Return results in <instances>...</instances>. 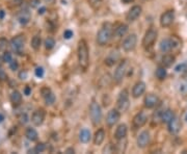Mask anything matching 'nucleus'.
Segmentation results:
<instances>
[{"mask_svg": "<svg viewBox=\"0 0 187 154\" xmlns=\"http://www.w3.org/2000/svg\"><path fill=\"white\" fill-rule=\"evenodd\" d=\"M78 63L82 70H86L90 66V50L85 40H80L78 43Z\"/></svg>", "mask_w": 187, "mask_h": 154, "instance_id": "1", "label": "nucleus"}, {"mask_svg": "<svg viewBox=\"0 0 187 154\" xmlns=\"http://www.w3.org/2000/svg\"><path fill=\"white\" fill-rule=\"evenodd\" d=\"M113 37V28L110 23H106L101 27L97 34V43L99 46H105Z\"/></svg>", "mask_w": 187, "mask_h": 154, "instance_id": "2", "label": "nucleus"}, {"mask_svg": "<svg viewBox=\"0 0 187 154\" xmlns=\"http://www.w3.org/2000/svg\"><path fill=\"white\" fill-rule=\"evenodd\" d=\"M181 41L179 40L177 37H172L169 38H164L161 41L159 48L162 52H169L175 49H180L181 48Z\"/></svg>", "mask_w": 187, "mask_h": 154, "instance_id": "3", "label": "nucleus"}, {"mask_svg": "<svg viewBox=\"0 0 187 154\" xmlns=\"http://www.w3.org/2000/svg\"><path fill=\"white\" fill-rule=\"evenodd\" d=\"M90 117L93 125L95 126H98L102 121V109H101L99 103L95 102V101H93L90 105Z\"/></svg>", "mask_w": 187, "mask_h": 154, "instance_id": "4", "label": "nucleus"}, {"mask_svg": "<svg viewBox=\"0 0 187 154\" xmlns=\"http://www.w3.org/2000/svg\"><path fill=\"white\" fill-rule=\"evenodd\" d=\"M117 109H119L121 112H125L129 109V107H130V101H129V93L127 90L121 91L117 100Z\"/></svg>", "mask_w": 187, "mask_h": 154, "instance_id": "5", "label": "nucleus"}, {"mask_svg": "<svg viewBox=\"0 0 187 154\" xmlns=\"http://www.w3.org/2000/svg\"><path fill=\"white\" fill-rule=\"evenodd\" d=\"M157 37H158L157 30L154 29V28H150L145 34L144 38H142V42H141L142 47L145 48V49L152 47V46L154 45V43L156 42V40H157Z\"/></svg>", "mask_w": 187, "mask_h": 154, "instance_id": "6", "label": "nucleus"}, {"mask_svg": "<svg viewBox=\"0 0 187 154\" xmlns=\"http://www.w3.org/2000/svg\"><path fill=\"white\" fill-rule=\"evenodd\" d=\"M24 45H25V37L23 34L16 35L15 38H13L10 42V46L16 53L21 54L22 51L24 49Z\"/></svg>", "mask_w": 187, "mask_h": 154, "instance_id": "7", "label": "nucleus"}, {"mask_svg": "<svg viewBox=\"0 0 187 154\" xmlns=\"http://www.w3.org/2000/svg\"><path fill=\"white\" fill-rule=\"evenodd\" d=\"M129 66V62L127 59H124L120 63V65L117 66V70L114 72V80L120 83L121 81L124 79V77L126 75V72H127V69Z\"/></svg>", "mask_w": 187, "mask_h": 154, "instance_id": "8", "label": "nucleus"}, {"mask_svg": "<svg viewBox=\"0 0 187 154\" xmlns=\"http://www.w3.org/2000/svg\"><path fill=\"white\" fill-rule=\"evenodd\" d=\"M137 45V35L135 34H129L123 42V49L126 52H131L135 49Z\"/></svg>", "mask_w": 187, "mask_h": 154, "instance_id": "9", "label": "nucleus"}, {"mask_svg": "<svg viewBox=\"0 0 187 154\" xmlns=\"http://www.w3.org/2000/svg\"><path fill=\"white\" fill-rule=\"evenodd\" d=\"M175 20V12L172 10H166L161 15L160 17V25L162 27H169L173 24Z\"/></svg>", "mask_w": 187, "mask_h": 154, "instance_id": "10", "label": "nucleus"}, {"mask_svg": "<svg viewBox=\"0 0 187 154\" xmlns=\"http://www.w3.org/2000/svg\"><path fill=\"white\" fill-rule=\"evenodd\" d=\"M121 118V111L119 109H110L107 114L106 117V124L109 126V127H112L119 122Z\"/></svg>", "mask_w": 187, "mask_h": 154, "instance_id": "11", "label": "nucleus"}, {"mask_svg": "<svg viewBox=\"0 0 187 154\" xmlns=\"http://www.w3.org/2000/svg\"><path fill=\"white\" fill-rule=\"evenodd\" d=\"M150 141H151V134L148 130H144L141 133L139 134L138 137L136 140V144H137V147L138 148H144L147 147L148 145L150 144Z\"/></svg>", "mask_w": 187, "mask_h": 154, "instance_id": "12", "label": "nucleus"}, {"mask_svg": "<svg viewBox=\"0 0 187 154\" xmlns=\"http://www.w3.org/2000/svg\"><path fill=\"white\" fill-rule=\"evenodd\" d=\"M148 122V116L144 111H139L134 116L133 120H132V124L135 128H140L145 126Z\"/></svg>", "mask_w": 187, "mask_h": 154, "instance_id": "13", "label": "nucleus"}, {"mask_svg": "<svg viewBox=\"0 0 187 154\" xmlns=\"http://www.w3.org/2000/svg\"><path fill=\"white\" fill-rule=\"evenodd\" d=\"M141 13H142L141 6H140V5H134V6H132L131 9L128 10L127 15H126V20L129 22L135 21L137 18H139Z\"/></svg>", "mask_w": 187, "mask_h": 154, "instance_id": "14", "label": "nucleus"}, {"mask_svg": "<svg viewBox=\"0 0 187 154\" xmlns=\"http://www.w3.org/2000/svg\"><path fill=\"white\" fill-rule=\"evenodd\" d=\"M44 120H45V111L44 109L40 108L34 111V114L31 116V122L34 123V125L41 126L43 124Z\"/></svg>", "mask_w": 187, "mask_h": 154, "instance_id": "15", "label": "nucleus"}, {"mask_svg": "<svg viewBox=\"0 0 187 154\" xmlns=\"http://www.w3.org/2000/svg\"><path fill=\"white\" fill-rule=\"evenodd\" d=\"M145 89H147V86L144 81H137L135 84H134L133 89H132V97L133 98H139L141 95L145 94Z\"/></svg>", "mask_w": 187, "mask_h": 154, "instance_id": "16", "label": "nucleus"}, {"mask_svg": "<svg viewBox=\"0 0 187 154\" xmlns=\"http://www.w3.org/2000/svg\"><path fill=\"white\" fill-rule=\"evenodd\" d=\"M159 103V98L155 94H148L145 95L144 99V104L147 108H154L158 105Z\"/></svg>", "mask_w": 187, "mask_h": 154, "instance_id": "17", "label": "nucleus"}, {"mask_svg": "<svg viewBox=\"0 0 187 154\" xmlns=\"http://www.w3.org/2000/svg\"><path fill=\"white\" fill-rule=\"evenodd\" d=\"M167 125H169V131L172 134H178L179 132H180L181 128H182L181 121L179 120V118H177V117L173 118Z\"/></svg>", "mask_w": 187, "mask_h": 154, "instance_id": "18", "label": "nucleus"}, {"mask_svg": "<svg viewBox=\"0 0 187 154\" xmlns=\"http://www.w3.org/2000/svg\"><path fill=\"white\" fill-rule=\"evenodd\" d=\"M119 59H120V51L117 49H114V50L109 52V54L105 59V65L108 66V67H111V66H113L119 60Z\"/></svg>", "mask_w": 187, "mask_h": 154, "instance_id": "19", "label": "nucleus"}, {"mask_svg": "<svg viewBox=\"0 0 187 154\" xmlns=\"http://www.w3.org/2000/svg\"><path fill=\"white\" fill-rule=\"evenodd\" d=\"M127 133H128L127 125L121 124V125L117 126V130H115V133H114V136H115V139H117V140L122 141V140H124L126 136H127Z\"/></svg>", "mask_w": 187, "mask_h": 154, "instance_id": "20", "label": "nucleus"}, {"mask_svg": "<svg viewBox=\"0 0 187 154\" xmlns=\"http://www.w3.org/2000/svg\"><path fill=\"white\" fill-rule=\"evenodd\" d=\"M128 25H126V24H120L117 27H115L113 29V37L117 38H123L124 35L128 32Z\"/></svg>", "mask_w": 187, "mask_h": 154, "instance_id": "21", "label": "nucleus"}, {"mask_svg": "<svg viewBox=\"0 0 187 154\" xmlns=\"http://www.w3.org/2000/svg\"><path fill=\"white\" fill-rule=\"evenodd\" d=\"M104 140H105V131H104V129H98L96 131L95 136H94V144L96 146H100L104 142Z\"/></svg>", "mask_w": 187, "mask_h": 154, "instance_id": "22", "label": "nucleus"}, {"mask_svg": "<svg viewBox=\"0 0 187 154\" xmlns=\"http://www.w3.org/2000/svg\"><path fill=\"white\" fill-rule=\"evenodd\" d=\"M90 137H92V134H90V131L89 129L86 128L81 129L80 132H79V140H80L81 143L87 144V143L90 141Z\"/></svg>", "mask_w": 187, "mask_h": 154, "instance_id": "23", "label": "nucleus"}, {"mask_svg": "<svg viewBox=\"0 0 187 154\" xmlns=\"http://www.w3.org/2000/svg\"><path fill=\"white\" fill-rule=\"evenodd\" d=\"M30 13L27 10H22V12L18 15V21L20 22V24L22 25H26L27 23L30 21Z\"/></svg>", "mask_w": 187, "mask_h": 154, "instance_id": "24", "label": "nucleus"}, {"mask_svg": "<svg viewBox=\"0 0 187 154\" xmlns=\"http://www.w3.org/2000/svg\"><path fill=\"white\" fill-rule=\"evenodd\" d=\"M25 136L27 137V140H29L30 142H35V141H38V133L34 128L29 127V128L26 129Z\"/></svg>", "mask_w": 187, "mask_h": 154, "instance_id": "25", "label": "nucleus"}, {"mask_svg": "<svg viewBox=\"0 0 187 154\" xmlns=\"http://www.w3.org/2000/svg\"><path fill=\"white\" fill-rule=\"evenodd\" d=\"M174 117H175L174 111H170V109H166V111H164L161 114L160 120H161L162 123H166V124H169V123L170 122V120H172Z\"/></svg>", "mask_w": 187, "mask_h": 154, "instance_id": "26", "label": "nucleus"}, {"mask_svg": "<svg viewBox=\"0 0 187 154\" xmlns=\"http://www.w3.org/2000/svg\"><path fill=\"white\" fill-rule=\"evenodd\" d=\"M10 102H12L14 105H19L22 102V95L19 91H13L12 94L10 96Z\"/></svg>", "mask_w": 187, "mask_h": 154, "instance_id": "27", "label": "nucleus"}, {"mask_svg": "<svg viewBox=\"0 0 187 154\" xmlns=\"http://www.w3.org/2000/svg\"><path fill=\"white\" fill-rule=\"evenodd\" d=\"M175 63V56L172 55V54H165L163 57H162V64L165 68L172 67L173 64Z\"/></svg>", "mask_w": 187, "mask_h": 154, "instance_id": "28", "label": "nucleus"}, {"mask_svg": "<svg viewBox=\"0 0 187 154\" xmlns=\"http://www.w3.org/2000/svg\"><path fill=\"white\" fill-rule=\"evenodd\" d=\"M41 45H42V38L38 34H35L34 38H31V47L34 48V50L38 51V49L41 48Z\"/></svg>", "mask_w": 187, "mask_h": 154, "instance_id": "29", "label": "nucleus"}, {"mask_svg": "<svg viewBox=\"0 0 187 154\" xmlns=\"http://www.w3.org/2000/svg\"><path fill=\"white\" fill-rule=\"evenodd\" d=\"M166 75H167V72L165 70V67L157 68V70H156V77H157L159 80H163V79H165Z\"/></svg>", "mask_w": 187, "mask_h": 154, "instance_id": "30", "label": "nucleus"}, {"mask_svg": "<svg viewBox=\"0 0 187 154\" xmlns=\"http://www.w3.org/2000/svg\"><path fill=\"white\" fill-rule=\"evenodd\" d=\"M44 45H45V48L47 50H51L55 46V40L51 37H48L45 40V42H44Z\"/></svg>", "mask_w": 187, "mask_h": 154, "instance_id": "31", "label": "nucleus"}, {"mask_svg": "<svg viewBox=\"0 0 187 154\" xmlns=\"http://www.w3.org/2000/svg\"><path fill=\"white\" fill-rule=\"evenodd\" d=\"M10 46L9 41L5 38H0V52H4L6 51V48Z\"/></svg>", "mask_w": 187, "mask_h": 154, "instance_id": "32", "label": "nucleus"}, {"mask_svg": "<svg viewBox=\"0 0 187 154\" xmlns=\"http://www.w3.org/2000/svg\"><path fill=\"white\" fill-rule=\"evenodd\" d=\"M44 99H45V102H46L47 105H52V104L55 102V99H56V98H55V95H54L53 93L51 92L50 94L47 95Z\"/></svg>", "mask_w": 187, "mask_h": 154, "instance_id": "33", "label": "nucleus"}, {"mask_svg": "<svg viewBox=\"0 0 187 154\" xmlns=\"http://www.w3.org/2000/svg\"><path fill=\"white\" fill-rule=\"evenodd\" d=\"M89 3L93 9L98 10L102 5V0H89Z\"/></svg>", "mask_w": 187, "mask_h": 154, "instance_id": "34", "label": "nucleus"}, {"mask_svg": "<svg viewBox=\"0 0 187 154\" xmlns=\"http://www.w3.org/2000/svg\"><path fill=\"white\" fill-rule=\"evenodd\" d=\"M46 150V145L44 143H38V145H35L34 152V153H42Z\"/></svg>", "mask_w": 187, "mask_h": 154, "instance_id": "35", "label": "nucleus"}, {"mask_svg": "<svg viewBox=\"0 0 187 154\" xmlns=\"http://www.w3.org/2000/svg\"><path fill=\"white\" fill-rule=\"evenodd\" d=\"M19 122H20L21 125H25L29 122V118L26 114H22L21 116H19Z\"/></svg>", "mask_w": 187, "mask_h": 154, "instance_id": "36", "label": "nucleus"}, {"mask_svg": "<svg viewBox=\"0 0 187 154\" xmlns=\"http://www.w3.org/2000/svg\"><path fill=\"white\" fill-rule=\"evenodd\" d=\"M2 57H3L4 63H7V64H10V63L13 60L12 53H10V52H9V51H4V53H3V55H2Z\"/></svg>", "mask_w": 187, "mask_h": 154, "instance_id": "37", "label": "nucleus"}, {"mask_svg": "<svg viewBox=\"0 0 187 154\" xmlns=\"http://www.w3.org/2000/svg\"><path fill=\"white\" fill-rule=\"evenodd\" d=\"M10 70L12 71H17L18 70V68H19V64H18V60H16V59H14L12 62L10 63Z\"/></svg>", "mask_w": 187, "mask_h": 154, "instance_id": "38", "label": "nucleus"}, {"mask_svg": "<svg viewBox=\"0 0 187 154\" xmlns=\"http://www.w3.org/2000/svg\"><path fill=\"white\" fill-rule=\"evenodd\" d=\"M34 73H35V76H37V77L42 78V77L44 76V69L42 67H38L37 69H35Z\"/></svg>", "mask_w": 187, "mask_h": 154, "instance_id": "39", "label": "nucleus"}, {"mask_svg": "<svg viewBox=\"0 0 187 154\" xmlns=\"http://www.w3.org/2000/svg\"><path fill=\"white\" fill-rule=\"evenodd\" d=\"M27 76H28V73H27L26 70H22L19 72V78H20L21 80H25L27 78Z\"/></svg>", "mask_w": 187, "mask_h": 154, "instance_id": "40", "label": "nucleus"}, {"mask_svg": "<svg viewBox=\"0 0 187 154\" xmlns=\"http://www.w3.org/2000/svg\"><path fill=\"white\" fill-rule=\"evenodd\" d=\"M51 93V90L49 89L48 87H43L42 90H41V94H42L43 96V98H45L47 95H49Z\"/></svg>", "mask_w": 187, "mask_h": 154, "instance_id": "41", "label": "nucleus"}, {"mask_svg": "<svg viewBox=\"0 0 187 154\" xmlns=\"http://www.w3.org/2000/svg\"><path fill=\"white\" fill-rule=\"evenodd\" d=\"M7 79V74L5 73V71L2 68H0V80L5 81Z\"/></svg>", "mask_w": 187, "mask_h": 154, "instance_id": "42", "label": "nucleus"}, {"mask_svg": "<svg viewBox=\"0 0 187 154\" xmlns=\"http://www.w3.org/2000/svg\"><path fill=\"white\" fill-rule=\"evenodd\" d=\"M72 37H73V31H72V30H70V29L65 30V32H64V38H66V40H69V38H71Z\"/></svg>", "mask_w": 187, "mask_h": 154, "instance_id": "43", "label": "nucleus"}, {"mask_svg": "<svg viewBox=\"0 0 187 154\" xmlns=\"http://www.w3.org/2000/svg\"><path fill=\"white\" fill-rule=\"evenodd\" d=\"M30 94H31V87H25V89H24V95H26V96H29Z\"/></svg>", "mask_w": 187, "mask_h": 154, "instance_id": "44", "label": "nucleus"}, {"mask_svg": "<svg viewBox=\"0 0 187 154\" xmlns=\"http://www.w3.org/2000/svg\"><path fill=\"white\" fill-rule=\"evenodd\" d=\"M31 6L32 7H37L38 4H40V0H31Z\"/></svg>", "mask_w": 187, "mask_h": 154, "instance_id": "45", "label": "nucleus"}, {"mask_svg": "<svg viewBox=\"0 0 187 154\" xmlns=\"http://www.w3.org/2000/svg\"><path fill=\"white\" fill-rule=\"evenodd\" d=\"M45 12H46V7H41V9H38V15H43V14H45Z\"/></svg>", "mask_w": 187, "mask_h": 154, "instance_id": "46", "label": "nucleus"}, {"mask_svg": "<svg viewBox=\"0 0 187 154\" xmlns=\"http://www.w3.org/2000/svg\"><path fill=\"white\" fill-rule=\"evenodd\" d=\"M4 17H5V12L3 10H0V20L4 19Z\"/></svg>", "mask_w": 187, "mask_h": 154, "instance_id": "47", "label": "nucleus"}, {"mask_svg": "<svg viewBox=\"0 0 187 154\" xmlns=\"http://www.w3.org/2000/svg\"><path fill=\"white\" fill-rule=\"evenodd\" d=\"M121 1H122L123 3H125V4H129V3H132V2H134V0H121Z\"/></svg>", "mask_w": 187, "mask_h": 154, "instance_id": "48", "label": "nucleus"}, {"mask_svg": "<svg viewBox=\"0 0 187 154\" xmlns=\"http://www.w3.org/2000/svg\"><path fill=\"white\" fill-rule=\"evenodd\" d=\"M74 152H75V150L73 148H69V149L66 150V153H74Z\"/></svg>", "mask_w": 187, "mask_h": 154, "instance_id": "49", "label": "nucleus"}, {"mask_svg": "<svg viewBox=\"0 0 187 154\" xmlns=\"http://www.w3.org/2000/svg\"><path fill=\"white\" fill-rule=\"evenodd\" d=\"M45 2H47V3H49V4H54L55 3V0H44Z\"/></svg>", "mask_w": 187, "mask_h": 154, "instance_id": "50", "label": "nucleus"}, {"mask_svg": "<svg viewBox=\"0 0 187 154\" xmlns=\"http://www.w3.org/2000/svg\"><path fill=\"white\" fill-rule=\"evenodd\" d=\"M3 63H4L3 57H2V56H0V68L2 67V65H3Z\"/></svg>", "mask_w": 187, "mask_h": 154, "instance_id": "51", "label": "nucleus"}, {"mask_svg": "<svg viewBox=\"0 0 187 154\" xmlns=\"http://www.w3.org/2000/svg\"><path fill=\"white\" fill-rule=\"evenodd\" d=\"M3 120H4V117H3V116H2L1 114H0V123H1Z\"/></svg>", "mask_w": 187, "mask_h": 154, "instance_id": "52", "label": "nucleus"}, {"mask_svg": "<svg viewBox=\"0 0 187 154\" xmlns=\"http://www.w3.org/2000/svg\"><path fill=\"white\" fill-rule=\"evenodd\" d=\"M185 120L187 121V114H186V116H185Z\"/></svg>", "mask_w": 187, "mask_h": 154, "instance_id": "53", "label": "nucleus"}]
</instances>
